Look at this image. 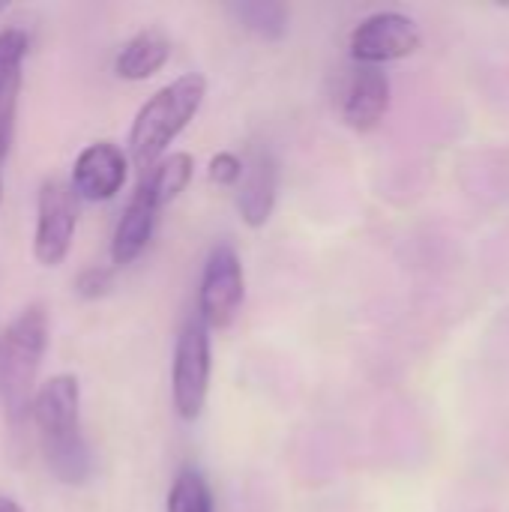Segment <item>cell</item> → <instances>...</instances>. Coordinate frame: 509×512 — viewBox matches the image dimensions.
Returning <instances> with one entry per match:
<instances>
[{"mask_svg":"<svg viewBox=\"0 0 509 512\" xmlns=\"http://www.w3.org/2000/svg\"><path fill=\"white\" fill-rule=\"evenodd\" d=\"M39 450L48 471L63 486H81L93 474V456L81 432V384L63 372L36 387L30 402Z\"/></svg>","mask_w":509,"mask_h":512,"instance_id":"1","label":"cell"},{"mask_svg":"<svg viewBox=\"0 0 509 512\" xmlns=\"http://www.w3.org/2000/svg\"><path fill=\"white\" fill-rule=\"evenodd\" d=\"M207 96V78L201 72H186L171 84L159 87L135 114L129 129V159L141 174H147L165 150L177 141V135L195 120L198 108Z\"/></svg>","mask_w":509,"mask_h":512,"instance_id":"2","label":"cell"},{"mask_svg":"<svg viewBox=\"0 0 509 512\" xmlns=\"http://www.w3.org/2000/svg\"><path fill=\"white\" fill-rule=\"evenodd\" d=\"M45 348L48 315L39 303H30L6 324L0 336V402L12 423L30 414Z\"/></svg>","mask_w":509,"mask_h":512,"instance_id":"3","label":"cell"},{"mask_svg":"<svg viewBox=\"0 0 509 512\" xmlns=\"http://www.w3.org/2000/svg\"><path fill=\"white\" fill-rule=\"evenodd\" d=\"M210 369V330L198 318V312H192L177 333L171 366V399L183 423H195L204 414L210 393Z\"/></svg>","mask_w":509,"mask_h":512,"instance_id":"4","label":"cell"},{"mask_svg":"<svg viewBox=\"0 0 509 512\" xmlns=\"http://www.w3.org/2000/svg\"><path fill=\"white\" fill-rule=\"evenodd\" d=\"M246 297V276L240 255L231 243H216L204 261L198 285V318L207 330H225L240 315Z\"/></svg>","mask_w":509,"mask_h":512,"instance_id":"5","label":"cell"},{"mask_svg":"<svg viewBox=\"0 0 509 512\" xmlns=\"http://www.w3.org/2000/svg\"><path fill=\"white\" fill-rule=\"evenodd\" d=\"M78 225L75 192L66 180L48 177L36 195V231H33V258L42 267H60L69 255Z\"/></svg>","mask_w":509,"mask_h":512,"instance_id":"6","label":"cell"},{"mask_svg":"<svg viewBox=\"0 0 509 512\" xmlns=\"http://www.w3.org/2000/svg\"><path fill=\"white\" fill-rule=\"evenodd\" d=\"M420 45H423L420 24L411 15L396 12V9H384V12L363 18L351 30V39H348L351 57L360 66H381V63L411 57Z\"/></svg>","mask_w":509,"mask_h":512,"instance_id":"7","label":"cell"},{"mask_svg":"<svg viewBox=\"0 0 509 512\" xmlns=\"http://www.w3.org/2000/svg\"><path fill=\"white\" fill-rule=\"evenodd\" d=\"M126 171H129V156L117 144L93 141L78 153V159L72 165L69 189L75 192V198L90 201V204L111 201L123 189Z\"/></svg>","mask_w":509,"mask_h":512,"instance_id":"8","label":"cell"},{"mask_svg":"<svg viewBox=\"0 0 509 512\" xmlns=\"http://www.w3.org/2000/svg\"><path fill=\"white\" fill-rule=\"evenodd\" d=\"M279 195V165L276 156L252 144L243 156V171L237 180V213L249 228H264L273 216Z\"/></svg>","mask_w":509,"mask_h":512,"instance_id":"9","label":"cell"},{"mask_svg":"<svg viewBox=\"0 0 509 512\" xmlns=\"http://www.w3.org/2000/svg\"><path fill=\"white\" fill-rule=\"evenodd\" d=\"M390 78L381 66H354V72L345 78V87L339 93V114L342 123L354 132H372L381 126L387 108H390Z\"/></svg>","mask_w":509,"mask_h":512,"instance_id":"10","label":"cell"},{"mask_svg":"<svg viewBox=\"0 0 509 512\" xmlns=\"http://www.w3.org/2000/svg\"><path fill=\"white\" fill-rule=\"evenodd\" d=\"M159 210L162 207L156 204L153 192L141 180L138 189L132 192L129 204L123 207V216L117 219V228L111 237V267H126L147 249L156 219H159Z\"/></svg>","mask_w":509,"mask_h":512,"instance_id":"11","label":"cell"},{"mask_svg":"<svg viewBox=\"0 0 509 512\" xmlns=\"http://www.w3.org/2000/svg\"><path fill=\"white\" fill-rule=\"evenodd\" d=\"M27 33L21 27L0 30V159H6L12 138H15V114H18V93L24 78V57H27Z\"/></svg>","mask_w":509,"mask_h":512,"instance_id":"12","label":"cell"},{"mask_svg":"<svg viewBox=\"0 0 509 512\" xmlns=\"http://www.w3.org/2000/svg\"><path fill=\"white\" fill-rule=\"evenodd\" d=\"M171 60V39L159 27H144L123 42L114 57V72L123 81H147Z\"/></svg>","mask_w":509,"mask_h":512,"instance_id":"13","label":"cell"},{"mask_svg":"<svg viewBox=\"0 0 509 512\" xmlns=\"http://www.w3.org/2000/svg\"><path fill=\"white\" fill-rule=\"evenodd\" d=\"M192 171H195V159L189 153H171V156H162L147 174H141L144 186L153 192L156 204L165 207L171 204L192 180Z\"/></svg>","mask_w":509,"mask_h":512,"instance_id":"14","label":"cell"},{"mask_svg":"<svg viewBox=\"0 0 509 512\" xmlns=\"http://www.w3.org/2000/svg\"><path fill=\"white\" fill-rule=\"evenodd\" d=\"M231 12L261 39H282L288 33V6L279 0H237L231 3Z\"/></svg>","mask_w":509,"mask_h":512,"instance_id":"15","label":"cell"},{"mask_svg":"<svg viewBox=\"0 0 509 512\" xmlns=\"http://www.w3.org/2000/svg\"><path fill=\"white\" fill-rule=\"evenodd\" d=\"M165 512H213V492L198 468H183L171 483Z\"/></svg>","mask_w":509,"mask_h":512,"instance_id":"16","label":"cell"},{"mask_svg":"<svg viewBox=\"0 0 509 512\" xmlns=\"http://www.w3.org/2000/svg\"><path fill=\"white\" fill-rule=\"evenodd\" d=\"M114 282V267H105V264H93V267H84L75 279V294L84 297V300H99L108 294Z\"/></svg>","mask_w":509,"mask_h":512,"instance_id":"17","label":"cell"},{"mask_svg":"<svg viewBox=\"0 0 509 512\" xmlns=\"http://www.w3.org/2000/svg\"><path fill=\"white\" fill-rule=\"evenodd\" d=\"M240 171H243V159H240L237 153H231V150H219V153L210 159V165H207L210 180L219 183V186H237Z\"/></svg>","mask_w":509,"mask_h":512,"instance_id":"18","label":"cell"},{"mask_svg":"<svg viewBox=\"0 0 509 512\" xmlns=\"http://www.w3.org/2000/svg\"><path fill=\"white\" fill-rule=\"evenodd\" d=\"M0 512H24L12 498H6V495H0Z\"/></svg>","mask_w":509,"mask_h":512,"instance_id":"19","label":"cell"},{"mask_svg":"<svg viewBox=\"0 0 509 512\" xmlns=\"http://www.w3.org/2000/svg\"><path fill=\"white\" fill-rule=\"evenodd\" d=\"M0 165H3V159H0ZM0 201H3V168H0Z\"/></svg>","mask_w":509,"mask_h":512,"instance_id":"20","label":"cell"}]
</instances>
